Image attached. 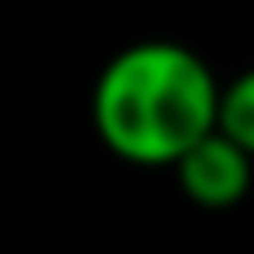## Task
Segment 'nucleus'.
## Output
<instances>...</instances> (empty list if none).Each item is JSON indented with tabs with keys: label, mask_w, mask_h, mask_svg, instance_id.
I'll return each mask as SVG.
<instances>
[{
	"label": "nucleus",
	"mask_w": 254,
	"mask_h": 254,
	"mask_svg": "<svg viewBox=\"0 0 254 254\" xmlns=\"http://www.w3.org/2000/svg\"><path fill=\"white\" fill-rule=\"evenodd\" d=\"M217 71L193 47L146 38L99 66L90 123L104 151L136 170H170L193 141L217 127Z\"/></svg>",
	"instance_id": "nucleus-1"
},
{
	"label": "nucleus",
	"mask_w": 254,
	"mask_h": 254,
	"mask_svg": "<svg viewBox=\"0 0 254 254\" xmlns=\"http://www.w3.org/2000/svg\"><path fill=\"white\" fill-rule=\"evenodd\" d=\"M170 170H174V179H179L184 198H189L193 207H207V212L236 207L254 189V160L240 146H231L217 127H212L202 141H193Z\"/></svg>",
	"instance_id": "nucleus-2"
},
{
	"label": "nucleus",
	"mask_w": 254,
	"mask_h": 254,
	"mask_svg": "<svg viewBox=\"0 0 254 254\" xmlns=\"http://www.w3.org/2000/svg\"><path fill=\"white\" fill-rule=\"evenodd\" d=\"M217 132L254 160V66L217 90Z\"/></svg>",
	"instance_id": "nucleus-3"
}]
</instances>
